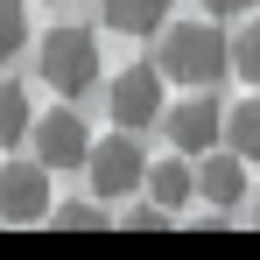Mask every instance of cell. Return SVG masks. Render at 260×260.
<instances>
[{"label":"cell","instance_id":"cell-15","mask_svg":"<svg viewBox=\"0 0 260 260\" xmlns=\"http://www.w3.org/2000/svg\"><path fill=\"white\" fill-rule=\"evenodd\" d=\"M49 225H56V232H99L106 211H99V204H63V211H49Z\"/></svg>","mask_w":260,"mask_h":260},{"label":"cell","instance_id":"cell-18","mask_svg":"<svg viewBox=\"0 0 260 260\" xmlns=\"http://www.w3.org/2000/svg\"><path fill=\"white\" fill-rule=\"evenodd\" d=\"M0 225H7V211H0Z\"/></svg>","mask_w":260,"mask_h":260},{"label":"cell","instance_id":"cell-2","mask_svg":"<svg viewBox=\"0 0 260 260\" xmlns=\"http://www.w3.org/2000/svg\"><path fill=\"white\" fill-rule=\"evenodd\" d=\"M36 71H43V85L63 91V99L91 91L99 85V36H85V28H49L43 49H36Z\"/></svg>","mask_w":260,"mask_h":260},{"label":"cell","instance_id":"cell-17","mask_svg":"<svg viewBox=\"0 0 260 260\" xmlns=\"http://www.w3.org/2000/svg\"><path fill=\"white\" fill-rule=\"evenodd\" d=\"M253 218H260V197H253Z\"/></svg>","mask_w":260,"mask_h":260},{"label":"cell","instance_id":"cell-1","mask_svg":"<svg viewBox=\"0 0 260 260\" xmlns=\"http://www.w3.org/2000/svg\"><path fill=\"white\" fill-rule=\"evenodd\" d=\"M162 71L169 85H190V91H211L225 71H232V43L218 36L211 21H176L162 36Z\"/></svg>","mask_w":260,"mask_h":260},{"label":"cell","instance_id":"cell-3","mask_svg":"<svg viewBox=\"0 0 260 260\" xmlns=\"http://www.w3.org/2000/svg\"><path fill=\"white\" fill-rule=\"evenodd\" d=\"M85 176H91V197H134V190L148 183V162H141V148H134V127L91 141Z\"/></svg>","mask_w":260,"mask_h":260},{"label":"cell","instance_id":"cell-10","mask_svg":"<svg viewBox=\"0 0 260 260\" xmlns=\"http://www.w3.org/2000/svg\"><path fill=\"white\" fill-rule=\"evenodd\" d=\"M190 190H197V176H190V155H176V162H162V169H148V197L155 204H190Z\"/></svg>","mask_w":260,"mask_h":260},{"label":"cell","instance_id":"cell-5","mask_svg":"<svg viewBox=\"0 0 260 260\" xmlns=\"http://www.w3.org/2000/svg\"><path fill=\"white\" fill-rule=\"evenodd\" d=\"M0 211H7V225H36V218H49V162H43V155L0 169Z\"/></svg>","mask_w":260,"mask_h":260},{"label":"cell","instance_id":"cell-13","mask_svg":"<svg viewBox=\"0 0 260 260\" xmlns=\"http://www.w3.org/2000/svg\"><path fill=\"white\" fill-rule=\"evenodd\" d=\"M21 36H28V7L21 0H0V63L21 56Z\"/></svg>","mask_w":260,"mask_h":260},{"label":"cell","instance_id":"cell-6","mask_svg":"<svg viewBox=\"0 0 260 260\" xmlns=\"http://www.w3.org/2000/svg\"><path fill=\"white\" fill-rule=\"evenodd\" d=\"M28 141H36V155H43L49 169H78V162H91V134H85V120H78L71 106H63V113H43Z\"/></svg>","mask_w":260,"mask_h":260},{"label":"cell","instance_id":"cell-16","mask_svg":"<svg viewBox=\"0 0 260 260\" xmlns=\"http://www.w3.org/2000/svg\"><path fill=\"white\" fill-rule=\"evenodd\" d=\"M204 14H253V0H197Z\"/></svg>","mask_w":260,"mask_h":260},{"label":"cell","instance_id":"cell-4","mask_svg":"<svg viewBox=\"0 0 260 260\" xmlns=\"http://www.w3.org/2000/svg\"><path fill=\"white\" fill-rule=\"evenodd\" d=\"M162 85H169V71L162 63H127L120 78H113V91H106V106H113V127H155L162 120Z\"/></svg>","mask_w":260,"mask_h":260},{"label":"cell","instance_id":"cell-12","mask_svg":"<svg viewBox=\"0 0 260 260\" xmlns=\"http://www.w3.org/2000/svg\"><path fill=\"white\" fill-rule=\"evenodd\" d=\"M225 148H239L246 162H260V99H239L225 113Z\"/></svg>","mask_w":260,"mask_h":260},{"label":"cell","instance_id":"cell-9","mask_svg":"<svg viewBox=\"0 0 260 260\" xmlns=\"http://www.w3.org/2000/svg\"><path fill=\"white\" fill-rule=\"evenodd\" d=\"M99 14L113 36H155L169 21V0H99Z\"/></svg>","mask_w":260,"mask_h":260},{"label":"cell","instance_id":"cell-11","mask_svg":"<svg viewBox=\"0 0 260 260\" xmlns=\"http://www.w3.org/2000/svg\"><path fill=\"white\" fill-rule=\"evenodd\" d=\"M21 134H36V106L21 85H0V148H21Z\"/></svg>","mask_w":260,"mask_h":260},{"label":"cell","instance_id":"cell-8","mask_svg":"<svg viewBox=\"0 0 260 260\" xmlns=\"http://www.w3.org/2000/svg\"><path fill=\"white\" fill-rule=\"evenodd\" d=\"M197 197L218 204V211L246 204V155H239V148H211V155H204V169H197Z\"/></svg>","mask_w":260,"mask_h":260},{"label":"cell","instance_id":"cell-7","mask_svg":"<svg viewBox=\"0 0 260 260\" xmlns=\"http://www.w3.org/2000/svg\"><path fill=\"white\" fill-rule=\"evenodd\" d=\"M169 141L183 148V155H211L218 141H225V113L197 91V99H183V106L169 113Z\"/></svg>","mask_w":260,"mask_h":260},{"label":"cell","instance_id":"cell-14","mask_svg":"<svg viewBox=\"0 0 260 260\" xmlns=\"http://www.w3.org/2000/svg\"><path fill=\"white\" fill-rule=\"evenodd\" d=\"M232 71H239L246 85H260V14H253V21H246V36L232 43Z\"/></svg>","mask_w":260,"mask_h":260}]
</instances>
